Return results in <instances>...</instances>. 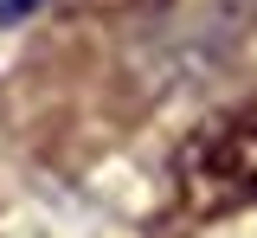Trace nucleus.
Masks as SVG:
<instances>
[{"label": "nucleus", "instance_id": "f257e3e1", "mask_svg": "<svg viewBox=\"0 0 257 238\" xmlns=\"http://www.w3.org/2000/svg\"><path fill=\"white\" fill-rule=\"evenodd\" d=\"M174 200L187 219H225L257 206V97L206 116L174 148Z\"/></svg>", "mask_w": 257, "mask_h": 238}]
</instances>
